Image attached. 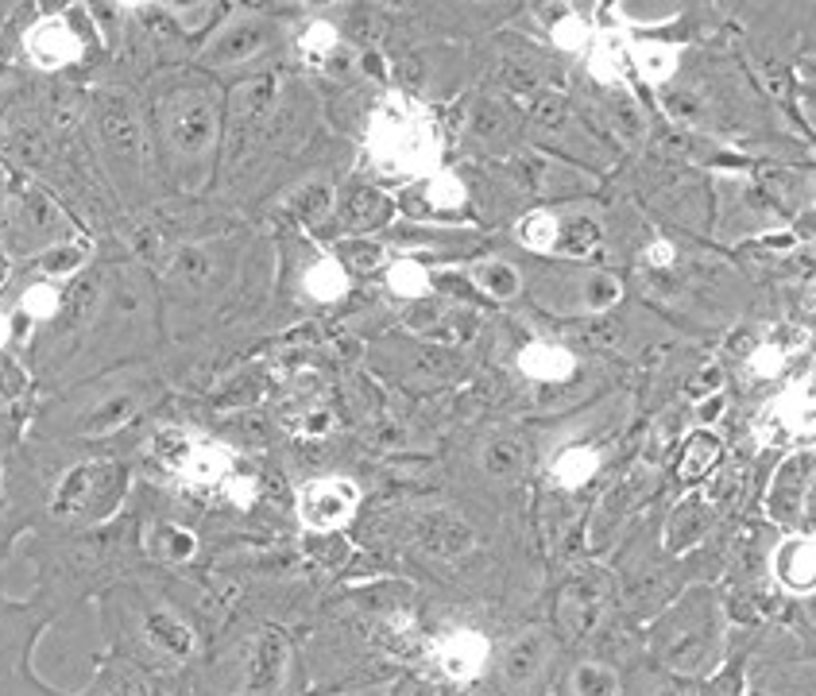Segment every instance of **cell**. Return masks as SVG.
<instances>
[{"mask_svg":"<svg viewBox=\"0 0 816 696\" xmlns=\"http://www.w3.org/2000/svg\"><path fill=\"white\" fill-rule=\"evenodd\" d=\"M650 655L670 673L700 677L720 662V600L712 588H689L650 623Z\"/></svg>","mask_w":816,"mask_h":696,"instance_id":"6da1fadb","label":"cell"},{"mask_svg":"<svg viewBox=\"0 0 816 696\" xmlns=\"http://www.w3.org/2000/svg\"><path fill=\"white\" fill-rule=\"evenodd\" d=\"M368 155L383 175H430L437 163V132L407 97H387L368 124Z\"/></svg>","mask_w":816,"mask_h":696,"instance_id":"7a4b0ae2","label":"cell"},{"mask_svg":"<svg viewBox=\"0 0 816 696\" xmlns=\"http://www.w3.org/2000/svg\"><path fill=\"white\" fill-rule=\"evenodd\" d=\"M163 136L179 163H205L217 147V105L205 89H175L163 101Z\"/></svg>","mask_w":816,"mask_h":696,"instance_id":"3957f363","label":"cell"},{"mask_svg":"<svg viewBox=\"0 0 816 696\" xmlns=\"http://www.w3.org/2000/svg\"><path fill=\"white\" fill-rule=\"evenodd\" d=\"M128 472L120 465H77L62 476L55 492V515L59 518H97L109 515V507L124 492Z\"/></svg>","mask_w":816,"mask_h":696,"instance_id":"277c9868","label":"cell"},{"mask_svg":"<svg viewBox=\"0 0 816 696\" xmlns=\"http://www.w3.org/2000/svg\"><path fill=\"white\" fill-rule=\"evenodd\" d=\"M608 596H612L608 569H580L557 592V631L565 638H585L604 615Z\"/></svg>","mask_w":816,"mask_h":696,"instance_id":"5b68a950","label":"cell"},{"mask_svg":"<svg viewBox=\"0 0 816 696\" xmlns=\"http://www.w3.org/2000/svg\"><path fill=\"white\" fill-rule=\"evenodd\" d=\"M813 449H797L778 465L770 492H766V511L782 527H801L813 511Z\"/></svg>","mask_w":816,"mask_h":696,"instance_id":"8992f818","label":"cell"},{"mask_svg":"<svg viewBox=\"0 0 816 696\" xmlns=\"http://www.w3.org/2000/svg\"><path fill=\"white\" fill-rule=\"evenodd\" d=\"M155 457L175 468V472H182L187 480H197V484H213V480L229 476V457L217 445L197 442V437H190L187 430H175V425L155 433Z\"/></svg>","mask_w":816,"mask_h":696,"instance_id":"52a82bcc","label":"cell"},{"mask_svg":"<svg viewBox=\"0 0 816 696\" xmlns=\"http://www.w3.org/2000/svg\"><path fill=\"white\" fill-rule=\"evenodd\" d=\"M360 503V488L345 476H325L314 484L302 488L298 495V511H302V523L317 535H333L340 523H349L352 511Z\"/></svg>","mask_w":816,"mask_h":696,"instance_id":"ba28073f","label":"cell"},{"mask_svg":"<svg viewBox=\"0 0 816 696\" xmlns=\"http://www.w3.org/2000/svg\"><path fill=\"white\" fill-rule=\"evenodd\" d=\"M650 488H655V468H650V465L631 468L623 480H615V488L604 495V500H600L592 523H588V545H596V550H600V545H608V538H612L615 530L627 523V515L638 507V503L647 500Z\"/></svg>","mask_w":816,"mask_h":696,"instance_id":"9c48e42d","label":"cell"},{"mask_svg":"<svg viewBox=\"0 0 816 696\" xmlns=\"http://www.w3.org/2000/svg\"><path fill=\"white\" fill-rule=\"evenodd\" d=\"M101 144L109 152L112 167L120 170H140L144 159V140H140V120L132 101L120 94H109L101 101Z\"/></svg>","mask_w":816,"mask_h":696,"instance_id":"30bf717a","label":"cell"},{"mask_svg":"<svg viewBox=\"0 0 816 696\" xmlns=\"http://www.w3.org/2000/svg\"><path fill=\"white\" fill-rule=\"evenodd\" d=\"M813 433V391L805 387H790L782 391L770 407L758 418V437H770V442H801Z\"/></svg>","mask_w":816,"mask_h":696,"instance_id":"8fae6325","label":"cell"},{"mask_svg":"<svg viewBox=\"0 0 816 696\" xmlns=\"http://www.w3.org/2000/svg\"><path fill=\"white\" fill-rule=\"evenodd\" d=\"M712 523H716L712 495H705V492H697V488H693L685 500L673 503L670 523H665V545H670L673 553L693 550V545L705 542V535L712 530Z\"/></svg>","mask_w":816,"mask_h":696,"instance_id":"7c38bea8","label":"cell"},{"mask_svg":"<svg viewBox=\"0 0 816 696\" xmlns=\"http://www.w3.org/2000/svg\"><path fill=\"white\" fill-rule=\"evenodd\" d=\"M472 542H477L472 527H468L460 515H453V511H430V515H422V523H418V545H422L430 557H442V561L465 557V553L472 550Z\"/></svg>","mask_w":816,"mask_h":696,"instance_id":"4fadbf2b","label":"cell"},{"mask_svg":"<svg viewBox=\"0 0 816 696\" xmlns=\"http://www.w3.org/2000/svg\"><path fill=\"white\" fill-rule=\"evenodd\" d=\"M550 655H553L550 635H545V631H527V635L515 638V643L507 646V655H503V665H500L503 681H507L511 688H527L530 681L545 670Z\"/></svg>","mask_w":816,"mask_h":696,"instance_id":"5bb4252c","label":"cell"},{"mask_svg":"<svg viewBox=\"0 0 816 696\" xmlns=\"http://www.w3.org/2000/svg\"><path fill=\"white\" fill-rule=\"evenodd\" d=\"M484 658H488V643L477 631H453L449 638L437 643V670L449 681H472L484 670Z\"/></svg>","mask_w":816,"mask_h":696,"instance_id":"9a60e30c","label":"cell"},{"mask_svg":"<svg viewBox=\"0 0 816 696\" xmlns=\"http://www.w3.org/2000/svg\"><path fill=\"white\" fill-rule=\"evenodd\" d=\"M775 577L790 592H813L816 585V545L813 535H793L775 550Z\"/></svg>","mask_w":816,"mask_h":696,"instance_id":"2e32d148","label":"cell"},{"mask_svg":"<svg viewBox=\"0 0 816 696\" xmlns=\"http://www.w3.org/2000/svg\"><path fill=\"white\" fill-rule=\"evenodd\" d=\"M27 55H32L43 70H55V67L74 62L77 55H82V43L70 32L67 20H43V24L27 35Z\"/></svg>","mask_w":816,"mask_h":696,"instance_id":"e0dca14e","label":"cell"},{"mask_svg":"<svg viewBox=\"0 0 816 696\" xmlns=\"http://www.w3.org/2000/svg\"><path fill=\"white\" fill-rule=\"evenodd\" d=\"M723 460V445L716 433L708 430H697L685 437V449H681V460H677V476L685 480L689 488H697L700 480H708V476L720 468Z\"/></svg>","mask_w":816,"mask_h":696,"instance_id":"ac0fdd59","label":"cell"},{"mask_svg":"<svg viewBox=\"0 0 816 696\" xmlns=\"http://www.w3.org/2000/svg\"><path fill=\"white\" fill-rule=\"evenodd\" d=\"M283 670H287V635L283 631H264L260 643H255V655H252V670H248V685L255 693L264 688H279Z\"/></svg>","mask_w":816,"mask_h":696,"instance_id":"d6986e66","label":"cell"},{"mask_svg":"<svg viewBox=\"0 0 816 696\" xmlns=\"http://www.w3.org/2000/svg\"><path fill=\"white\" fill-rule=\"evenodd\" d=\"M519 368L530 375V380H538V383H562V380H569V375H573L577 360H573L562 345H545V340H535V345H527L519 352Z\"/></svg>","mask_w":816,"mask_h":696,"instance_id":"ffe728a7","label":"cell"},{"mask_svg":"<svg viewBox=\"0 0 816 696\" xmlns=\"http://www.w3.org/2000/svg\"><path fill=\"white\" fill-rule=\"evenodd\" d=\"M264 47H267V27L260 24V20H244V24L229 27L221 39L213 43L209 62H217V67H229V62L252 59V55H260Z\"/></svg>","mask_w":816,"mask_h":696,"instance_id":"44dd1931","label":"cell"},{"mask_svg":"<svg viewBox=\"0 0 816 696\" xmlns=\"http://www.w3.org/2000/svg\"><path fill=\"white\" fill-rule=\"evenodd\" d=\"M340 217L352 229H375V225H383L392 217V202L372 187H352L345 194V202H340Z\"/></svg>","mask_w":816,"mask_h":696,"instance_id":"7402d4cb","label":"cell"},{"mask_svg":"<svg viewBox=\"0 0 816 696\" xmlns=\"http://www.w3.org/2000/svg\"><path fill=\"white\" fill-rule=\"evenodd\" d=\"M480 465H484V472L495 476V480H515V476H523V468H527V445H523L519 437H511V433H500V437H492V442L484 445Z\"/></svg>","mask_w":816,"mask_h":696,"instance_id":"603a6c76","label":"cell"},{"mask_svg":"<svg viewBox=\"0 0 816 696\" xmlns=\"http://www.w3.org/2000/svg\"><path fill=\"white\" fill-rule=\"evenodd\" d=\"M596 244H600V225H596L592 217H585V213L557 217V244H553V252L557 255L580 260V255H588Z\"/></svg>","mask_w":816,"mask_h":696,"instance_id":"cb8c5ba5","label":"cell"},{"mask_svg":"<svg viewBox=\"0 0 816 696\" xmlns=\"http://www.w3.org/2000/svg\"><path fill=\"white\" fill-rule=\"evenodd\" d=\"M140 410V395L136 391H120V395H109L105 403H97L82 422V433H109L117 425H124L128 418Z\"/></svg>","mask_w":816,"mask_h":696,"instance_id":"d4e9b609","label":"cell"},{"mask_svg":"<svg viewBox=\"0 0 816 696\" xmlns=\"http://www.w3.org/2000/svg\"><path fill=\"white\" fill-rule=\"evenodd\" d=\"M472 283L480 287V295L500 298V302H507V298H515L523 290L519 272L507 260H484V264H477L472 267Z\"/></svg>","mask_w":816,"mask_h":696,"instance_id":"484cf974","label":"cell"},{"mask_svg":"<svg viewBox=\"0 0 816 696\" xmlns=\"http://www.w3.org/2000/svg\"><path fill=\"white\" fill-rule=\"evenodd\" d=\"M147 635H152V643L170 658H187L190 650H194V635H190V627L182 620H175L170 612H155L152 620H147Z\"/></svg>","mask_w":816,"mask_h":696,"instance_id":"4316f807","label":"cell"},{"mask_svg":"<svg viewBox=\"0 0 816 696\" xmlns=\"http://www.w3.org/2000/svg\"><path fill=\"white\" fill-rule=\"evenodd\" d=\"M337 260L345 272H380L383 264H387V248L380 244V240H368V237H345L337 244Z\"/></svg>","mask_w":816,"mask_h":696,"instance_id":"83f0119b","label":"cell"},{"mask_svg":"<svg viewBox=\"0 0 816 696\" xmlns=\"http://www.w3.org/2000/svg\"><path fill=\"white\" fill-rule=\"evenodd\" d=\"M631 62H635V70L647 82L658 85L677 70V51H673L670 43H635L631 47Z\"/></svg>","mask_w":816,"mask_h":696,"instance_id":"f1b7e54d","label":"cell"},{"mask_svg":"<svg viewBox=\"0 0 816 696\" xmlns=\"http://www.w3.org/2000/svg\"><path fill=\"white\" fill-rule=\"evenodd\" d=\"M596 472H600V453L585 449V445H573V449H565L562 457L553 460V476H557V484L562 488L588 484Z\"/></svg>","mask_w":816,"mask_h":696,"instance_id":"f546056e","label":"cell"},{"mask_svg":"<svg viewBox=\"0 0 816 696\" xmlns=\"http://www.w3.org/2000/svg\"><path fill=\"white\" fill-rule=\"evenodd\" d=\"M577 290H580V310H588V314H604V310H612L615 302H620L623 287L615 275L608 272H588L577 279Z\"/></svg>","mask_w":816,"mask_h":696,"instance_id":"4dcf8cb0","label":"cell"},{"mask_svg":"<svg viewBox=\"0 0 816 696\" xmlns=\"http://www.w3.org/2000/svg\"><path fill=\"white\" fill-rule=\"evenodd\" d=\"M333 202H337V194H333L329 182H307V187L290 197V213L302 225H322L333 213Z\"/></svg>","mask_w":816,"mask_h":696,"instance_id":"1f68e13d","label":"cell"},{"mask_svg":"<svg viewBox=\"0 0 816 696\" xmlns=\"http://www.w3.org/2000/svg\"><path fill=\"white\" fill-rule=\"evenodd\" d=\"M307 290L317 302H337V298L349 295V272L337 260H322L307 272Z\"/></svg>","mask_w":816,"mask_h":696,"instance_id":"d6a6232c","label":"cell"},{"mask_svg":"<svg viewBox=\"0 0 816 696\" xmlns=\"http://www.w3.org/2000/svg\"><path fill=\"white\" fill-rule=\"evenodd\" d=\"M612 124L627 144H638V140L647 136V117H643L638 101L623 85H615V94H612Z\"/></svg>","mask_w":816,"mask_h":696,"instance_id":"836d02e7","label":"cell"},{"mask_svg":"<svg viewBox=\"0 0 816 696\" xmlns=\"http://www.w3.org/2000/svg\"><path fill=\"white\" fill-rule=\"evenodd\" d=\"M380 643L387 646L392 655H403V658L422 650V635H418L410 615H387V620L380 623Z\"/></svg>","mask_w":816,"mask_h":696,"instance_id":"e575fe53","label":"cell"},{"mask_svg":"<svg viewBox=\"0 0 816 696\" xmlns=\"http://www.w3.org/2000/svg\"><path fill=\"white\" fill-rule=\"evenodd\" d=\"M519 240L535 252H553L557 244V217L550 209H535L519 221Z\"/></svg>","mask_w":816,"mask_h":696,"instance_id":"d590c367","label":"cell"},{"mask_svg":"<svg viewBox=\"0 0 816 696\" xmlns=\"http://www.w3.org/2000/svg\"><path fill=\"white\" fill-rule=\"evenodd\" d=\"M573 693L577 696H620V677L615 670L600 662H585L573 673Z\"/></svg>","mask_w":816,"mask_h":696,"instance_id":"8d00e7d4","label":"cell"},{"mask_svg":"<svg viewBox=\"0 0 816 696\" xmlns=\"http://www.w3.org/2000/svg\"><path fill=\"white\" fill-rule=\"evenodd\" d=\"M213 275V255L205 248H182L179 260H175V279H182L187 287H202Z\"/></svg>","mask_w":816,"mask_h":696,"instance_id":"74e56055","label":"cell"},{"mask_svg":"<svg viewBox=\"0 0 816 696\" xmlns=\"http://www.w3.org/2000/svg\"><path fill=\"white\" fill-rule=\"evenodd\" d=\"M392 287H395V295L418 302V298H425V290H430V275H425V267L415 264V260H403V264L392 267Z\"/></svg>","mask_w":816,"mask_h":696,"instance_id":"f35d334b","label":"cell"},{"mask_svg":"<svg viewBox=\"0 0 816 696\" xmlns=\"http://www.w3.org/2000/svg\"><path fill=\"white\" fill-rule=\"evenodd\" d=\"M55 225H59V213H55V205L47 202V197L39 194H27L24 202H20V229H32V232H51Z\"/></svg>","mask_w":816,"mask_h":696,"instance_id":"ab89813d","label":"cell"},{"mask_svg":"<svg viewBox=\"0 0 816 696\" xmlns=\"http://www.w3.org/2000/svg\"><path fill=\"white\" fill-rule=\"evenodd\" d=\"M155 550L167 561H187V557H194L197 542H194V535L182 527H159L155 530Z\"/></svg>","mask_w":816,"mask_h":696,"instance_id":"60d3db41","label":"cell"},{"mask_svg":"<svg viewBox=\"0 0 816 696\" xmlns=\"http://www.w3.org/2000/svg\"><path fill=\"white\" fill-rule=\"evenodd\" d=\"M425 197H430L434 209H457V205L465 202V190H460V182L453 179V175L437 170V175H430V182H425Z\"/></svg>","mask_w":816,"mask_h":696,"instance_id":"b9f144b4","label":"cell"},{"mask_svg":"<svg viewBox=\"0 0 816 696\" xmlns=\"http://www.w3.org/2000/svg\"><path fill=\"white\" fill-rule=\"evenodd\" d=\"M550 27H553V39L562 43L565 51H585L588 35H585V24H580L577 16H565V12L557 9V16L550 20Z\"/></svg>","mask_w":816,"mask_h":696,"instance_id":"7bdbcfd3","label":"cell"},{"mask_svg":"<svg viewBox=\"0 0 816 696\" xmlns=\"http://www.w3.org/2000/svg\"><path fill=\"white\" fill-rule=\"evenodd\" d=\"M700 696H743V670L740 665H728V670L712 673L700 688Z\"/></svg>","mask_w":816,"mask_h":696,"instance_id":"ee69618b","label":"cell"},{"mask_svg":"<svg viewBox=\"0 0 816 696\" xmlns=\"http://www.w3.org/2000/svg\"><path fill=\"white\" fill-rule=\"evenodd\" d=\"M310 550H314V557L322 561L325 569H337V565H345V561H349V553H352L345 538H333V535L314 538V545H310Z\"/></svg>","mask_w":816,"mask_h":696,"instance_id":"f6af8a7d","label":"cell"},{"mask_svg":"<svg viewBox=\"0 0 816 696\" xmlns=\"http://www.w3.org/2000/svg\"><path fill=\"white\" fill-rule=\"evenodd\" d=\"M77 264H82V248H74V244H62L43 255V272L47 275H67V272H74Z\"/></svg>","mask_w":816,"mask_h":696,"instance_id":"bcb514c9","label":"cell"},{"mask_svg":"<svg viewBox=\"0 0 816 696\" xmlns=\"http://www.w3.org/2000/svg\"><path fill=\"white\" fill-rule=\"evenodd\" d=\"M437 322H442V310H437L434 302H430V298H418V307L407 314V325H410V329H430V325H437Z\"/></svg>","mask_w":816,"mask_h":696,"instance_id":"7dc6e473","label":"cell"},{"mask_svg":"<svg viewBox=\"0 0 816 696\" xmlns=\"http://www.w3.org/2000/svg\"><path fill=\"white\" fill-rule=\"evenodd\" d=\"M751 368L758 375H775L782 368V348H758L755 357H751Z\"/></svg>","mask_w":816,"mask_h":696,"instance_id":"c3c4849f","label":"cell"},{"mask_svg":"<svg viewBox=\"0 0 816 696\" xmlns=\"http://www.w3.org/2000/svg\"><path fill=\"white\" fill-rule=\"evenodd\" d=\"M535 117H538V124H562V120H565V101H562V97H542V101H538V109H535Z\"/></svg>","mask_w":816,"mask_h":696,"instance_id":"681fc988","label":"cell"},{"mask_svg":"<svg viewBox=\"0 0 816 696\" xmlns=\"http://www.w3.org/2000/svg\"><path fill=\"white\" fill-rule=\"evenodd\" d=\"M27 310H32V314H55V310H59V295H55V290H47V287H39V290H32V298H27Z\"/></svg>","mask_w":816,"mask_h":696,"instance_id":"f907efd6","label":"cell"},{"mask_svg":"<svg viewBox=\"0 0 816 696\" xmlns=\"http://www.w3.org/2000/svg\"><path fill=\"white\" fill-rule=\"evenodd\" d=\"M723 410V399L720 395H712V403H700L697 407V415H700V422H716V415Z\"/></svg>","mask_w":816,"mask_h":696,"instance_id":"816d5d0a","label":"cell"},{"mask_svg":"<svg viewBox=\"0 0 816 696\" xmlns=\"http://www.w3.org/2000/svg\"><path fill=\"white\" fill-rule=\"evenodd\" d=\"M700 391H708V395H720V368H712V372H705L697 380Z\"/></svg>","mask_w":816,"mask_h":696,"instance_id":"f5cc1de1","label":"cell"},{"mask_svg":"<svg viewBox=\"0 0 816 696\" xmlns=\"http://www.w3.org/2000/svg\"><path fill=\"white\" fill-rule=\"evenodd\" d=\"M395 696H434V693H430L425 685H418V681H407V685H403Z\"/></svg>","mask_w":816,"mask_h":696,"instance_id":"db71d44e","label":"cell"},{"mask_svg":"<svg viewBox=\"0 0 816 696\" xmlns=\"http://www.w3.org/2000/svg\"><path fill=\"white\" fill-rule=\"evenodd\" d=\"M144 696H159V693H144Z\"/></svg>","mask_w":816,"mask_h":696,"instance_id":"11a10c76","label":"cell"},{"mask_svg":"<svg viewBox=\"0 0 816 696\" xmlns=\"http://www.w3.org/2000/svg\"><path fill=\"white\" fill-rule=\"evenodd\" d=\"M662 696H677V693H662Z\"/></svg>","mask_w":816,"mask_h":696,"instance_id":"9f6ffc18","label":"cell"}]
</instances>
